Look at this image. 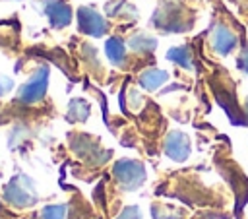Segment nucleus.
<instances>
[{
	"mask_svg": "<svg viewBox=\"0 0 248 219\" xmlns=\"http://www.w3.org/2000/svg\"><path fill=\"white\" fill-rule=\"evenodd\" d=\"M128 48L134 52H140V54H147L157 48V39L147 33H136L128 39Z\"/></svg>",
	"mask_w": 248,
	"mask_h": 219,
	"instance_id": "ddd939ff",
	"label": "nucleus"
},
{
	"mask_svg": "<svg viewBox=\"0 0 248 219\" xmlns=\"http://www.w3.org/2000/svg\"><path fill=\"white\" fill-rule=\"evenodd\" d=\"M12 89H14V79L8 76H0V97L8 95Z\"/></svg>",
	"mask_w": 248,
	"mask_h": 219,
	"instance_id": "6ab92c4d",
	"label": "nucleus"
},
{
	"mask_svg": "<svg viewBox=\"0 0 248 219\" xmlns=\"http://www.w3.org/2000/svg\"><path fill=\"white\" fill-rule=\"evenodd\" d=\"M114 178L124 190H138L145 182V167L136 159H118L114 163Z\"/></svg>",
	"mask_w": 248,
	"mask_h": 219,
	"instance_id": "7ed1b4c3",
	"label": "nucleus"
},
{
	"mask_svg": "<svg viewBox=\"0 0 248 219\" xmlns=\"http://www.w3.org/2000/svg\"><path fill=\"white\" fill-rule=\"evenodd\" d=\"M211 48L219 54V56H227L236 48V35L225 27V25H217L211 31Z\"/></svg>",
	"mask_w": 248,
	"mask_h": 219,
	"instance_id": "1a4fd4ad",
	"label": "nucleus"
},
{
	"mask_svg": "<svg viewBox=\"0 0 248 219\" xmlns=\"http://www.w3.org/2000/svg\"><path fill=\"white\" fill-rule=\"evenodd\" d=\"M163 151L167 157H170L172 161H186L190 157V138L184 134V132H170L167 138H165V143H163Z\"/></svg>",
	"mask_w": 248,
	"mask_h": 219,
	"instance_id": "6e6552de",
	"label": "nucleus"
},
{
	"mask_svg": "<svg viewBox=\"0 0 248 219\" xmlns=\"http://www.w3.org/2000/svg\"><path fill=\"white\" fill-rule=\"evenodd\" d=\"M105 12L116 19H138V10L128 0H110L105 4Z\"/></svg>",
	"mask_w": 248,
	"mask_h": 219,
	"instance_id": "9d476101",
	"label": "nucleus"
},
{
	"mask_svg": "<svg viewBox=\"0 0 248 219\" xmlns=\"http://www.w3.org/2000/svg\"><path fill=\"white\" fill-rule=\"evenodd\" d=\"M167 79H169V74H167L165 70H159V68H147V70H143V72L140 74V78H138L141 89H145V91H155V89H159L163 83H167Z\"/></svg>",
	"mask_w": 248,
	"mask_h": 219,
	"instance_id": "9b49d317",
	"label": "nucleus"
},
{
	"mask_svg": "<svg viewBox=\"0 0 248 219\" xmlns=\"http://www.w3.org/2000/svg\"><path fill=\"white\" fill-rule=\"evenodd\" d=\"M244 112H246V120H248V97H246V103H244Z\"/></svg>",
	"mask_w": 248,
	"mask_h": 219,
	"instance_id": "412c9836",
	"label": "nucleus"
},
{
	"mask_svg": "<svg viewBox=\"0 0 248 219\" xmlns=\"http://www.w3.org/2000/svg\"><path fill=\"white\" fill-rule=\"evenodd\" d=\"M238 68L244 72V74H248V45L242 48V52H240V58H238Z\"/></svg>",
	"mask_w": 248,
	"mask_h": 219,
	"instance_id": "aec40b11",
	"label": "nucleus"
},
{
	"mask_svg": "<svg viewBox=\"0 0 248 219\" xmlns=\"http://www.w3.org/2000/svg\"><path fill=\"white\" fill-rule=\"evenodd\" d=\"M116 219H141L140 207H138V205H128V207L122 209V213H120Z\"/></svg>",
	"mask_w": 248,
	"mask_h": 219,
	"instance_id": "a211bd4d",
	"label": "nucleus"
},
{
	"mask_svg": "<svg viewBox=\"0 0 248 219\" xmlns=\"http://www.w3.org/2000/svg\"><path fill=\"white\" fill-rule=\"evenodd\" d=\"M105 54L114 66H124L126 62V45L120 37H110L105 43Z\"/></svg>",
	"mask_w": 248,
	"mask_h": 219,
	"instance_id": "f8f14e48",
	"label": "nucleus"
},
{
	"mask_svg": "<svg viewBox=\"0 0 248 219\" xmlns=\"http://www.w3.org/2000/svg\"><path fill=\"white\" fill-rule=\"evenodd\" d=\"M78 25L85 35H91V37H103L108 31V23L105 16H101L89 6H81L78 10Z\"/></svg>",
	"mask_w": 248,
	"mask_h": 219,
	"instance_id": "423d86ee",
	"label": "nucleus"
},
{
	"mask_svg": "<svg viewBox=\"0 0 248 219\" xmlns=\"http://www.w3.org/2000/svg\"><path fill=\"white\" fill-rule=\"evenodd\" d=\"M89 116V103L85 99H72L68 103V120L83 122Z\"/></svg>",
	"mask_w": 248,
	"mask_h": 219,
	"instance_id": "4468645a",
	"label": "nucleus"
},
{
	"mask_svg": "<svg viewBox=\"0 0 248 219\" xmlns=\"http://www.w3.org/2000/svg\"><path fill=\"white\" fill-rule=\"evenodd\" d=\"M43 14L46 16L48 23L56 29H64L72 21V8L64 0H43Z\"/></svg>",
	"mask_w": 248,
	"mask_h": 219,
	"instance_id": "0eeeda50",
	"label": "nucleus"
},
{
	"mask_svg": "<svg viewBox=\"0 0 248 219\" xmlns=\"http://www.w3.org/2000/svg\"><path fill=\"white\" fill-rule=\"evenodd\" d=\"M167 58L186 70H192V56H190V50L188 47H172L169 52H167Z\"/></svg>",
	"mask_w": 248,
	"mask_h": 219,
	"instance_id": "2eb2a0df",
	"label": "nucleus"
},
{
	"mask_svg": "<svg viewBox=\"0 0 248 219\" xmlns=\"http://www.w3.org/2000/svg\"><path fill=\"white\" fill-rule=\"evenodd\" d=\"M46 87H48V68L46 66H39L35 70V74L19 87L17 99L21 103H25V105L39 103V101H43V97L46 93Z\"/></svg>",
	"mask_w": 248,
	"mask_h": 219,
	"instance_id": "39448f33",
	"label": "nucleus"
},
{
	"mask_svg": "<svg viewBox=\"0 0 248 219\" xmlns=\"http://www.w3.org/2000/svg\"><path fill=\"white\" fill-rule=\"evenodd\" d=\"M153 219H178V213L167 205H153Z\"/></svg>",
	"mask_w": 248,
	"mask_h": 219,
	"instance_id": "f3484780",
	"label": "nucleus"
},
{
	"mask_svg": "<svg viewBox=\"0 0 248 219\" xmlns=\"http://www.w3.org/2000/svg\"><path fill=\"white\" fill-rule=\"evenodd\" d=\"M74 153L78 157H81L87 165H103L108 161V151H105L101 147V143L93 138H89L87 134H76L70 141Z\"/></svg>",
	"mask_w": 248,
	"mask_h": 219,
	"instance_id": "20e7f679",
	"label": "nucleus"
},
{
	"mask_svg": "<svg viewBox=\"0 0 248 219\" xmlns=\"http://www.w3.org/2000/svg\"><path fill=\"white\" fill-rule=\"evenodd\" d=\"M41 219H66V205L62 203L46 205L41 213Z\"/></svg>",
	"mask_w": 248,
	"mask_h": 219,
	"instance_id": "dca6fc26",
	"label": "nucleus"
},
{
	"mask_svg": "<svg viewBox=\"0 0 248 219\" xmlns=\"http://www.w3.org/2000/svg\"><path fill=\"white\" fill-rule=\"evenodd\" d=\"M4 200L14 207H31L37 203L39 194L35 188V182L27 174H16L6 186H4Z\"/></svg>",
	"mask_w": 248,
	"mask_h": 219,
	"instance_id": "f03ea898",
	"label": "nucleus"
},
{
	"mask_svg": "<svg viewBox=\"0 0 248 219\" xmlns=\"http://www.w3.org/2000/svg\"><path fill=\"white\" fill-rule=\"evenodd\" d=\"M153 25L165 33H182L190 29L192 16L176 0H163L153 14Z\"/></svg>",
	"mask_w": 248,
	"mask_h": 219,
	"instance_id": "f257e3e1",
	"label": "nucleus"
}]
</instances>
